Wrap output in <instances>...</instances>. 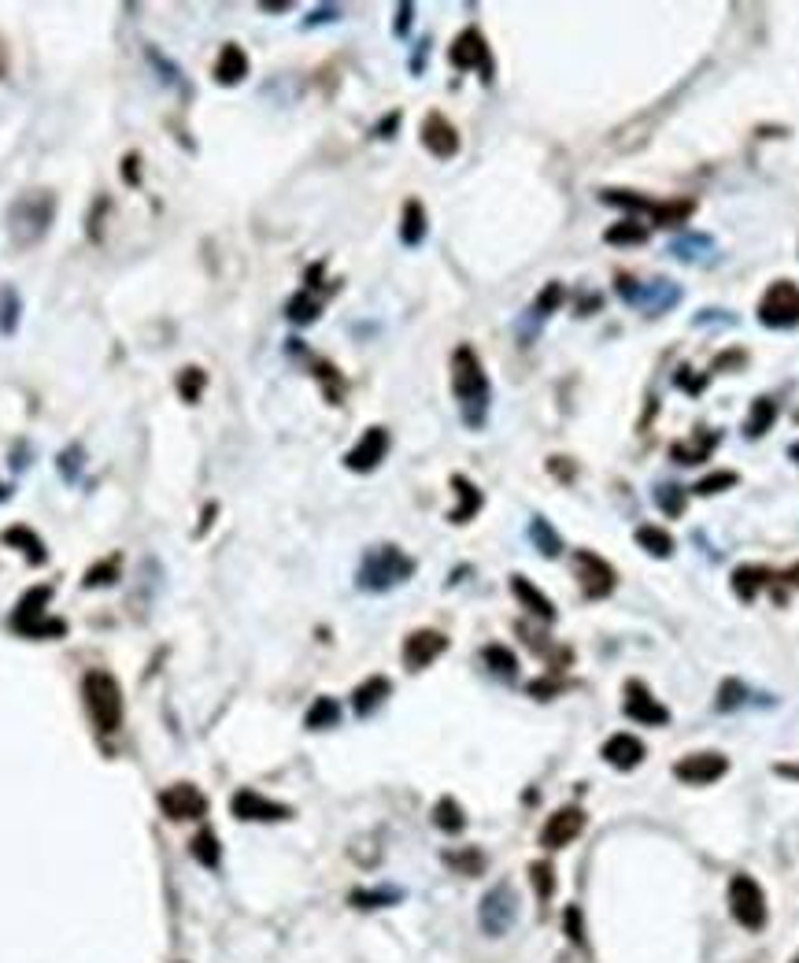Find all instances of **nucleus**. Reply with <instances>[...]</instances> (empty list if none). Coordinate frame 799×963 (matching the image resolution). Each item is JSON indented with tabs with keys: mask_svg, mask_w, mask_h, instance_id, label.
I'll list each match as a JSON object with an SVG mask.
<instances>
[{
	"mask_svg": "<svg viewBox=\"0 0 799 963\" xmlns=\"http://www.w3.org/2000/svg\"><path fill=\"white\" fill-rule=\"evenodd\" d=\"M444 649H448V638L440 630H415L404 641V667L408 671H426Z\"/></svg>",
	"mask_w": 799,
	"mask_h": 963,
	"instance_id": "nucleus-19",
	"label": "nucleus"
},
{
	"mask_svg": "<svg viewBox=\"0 0 799 963\" xmlns=\"http://www.w3.org/2000/svg\"><path fill=\"white\" fill-rule=\"evenodd\" d=\"M729 771V760L722 753H693L673 763V778L684 785H711Z\"/></svg>",
	"mask_w": 799,
	"mask_h": 963,
	"instance_id": "nucleus-15",
	"label": "nucleus"
},
{
	"mask_svg": "<svg viewBox=\"0 0 799 963\" xmlns=\"http://www.w3.org/2000/svg\"><path fill=\"white\" fill-rule=\"evenodd\" d=\"M433 823H437L440 830H448V834H460V830L467 826V815H463V808L455 804L451 797H440L437 808H433Z\"/></svg>",
	"mask_w": 799,
	"mask_h": 963,
	"instance_id": "nucleus-39",
	"label": "nucleus"
},
{
	"mask_svg": "<svg viewBox=\"0 0 799 963\" xmlns=\"http://www.w3.org/2000/svg\"><path fill=\"white\" fill-rule=\"evenodd\" d=\"M422 238H426V208H422V200H408L404 222H400V241L415 249V245H422Z\"/></svg>",
	"mask_w": 799,
	"mask_h": 963,
	"instance_id": "nucleus-27",
	"label": "nucleus"
},
{
	"mask_svg": "<svg viewBox=\"0 0 799 963\" xmlns=\"http://www.w3.org/2000/svg\"><path fill=\"white\" fill-rule=\"evenodd\" d=\"M670 249H673L677 260H696L700 249H711V238H703V234H689V238H677Z\"/></svg>",
	"mask_w": 799,
	"mask_h": 963,
	"instance_id": "nucleus-47",
	"label": "nucleus"
},
{
	"mask_svg": "<svg viewBox=\"0 0 799 963\" xmlns=\"http://www.w3.org/2000/svg\"><path fill=\"white\" fill-rule=\"evenodd\" d=\"M774 771H777V774H784V778H799V767H792V763H777Z\"/></svg>",
	"mask_w": 799,
	"mask_h": 963,
	"instance_id": "nucleus-57",
	"label": "nucleus"
},
{
	"mask_svg": "<svg viewBox=\"0 0 799 963\" xmlns=\"http://www.w3.org/2000/svg\"><path fill=\"white\" fill-rule=\"evenodd\" d=\"M422 145H426V152L430 156H437V159H451L455 152H460V134H455V127L440 116V111H430V116L422 119Z\"/></svg>",
	"mask_w": 799,
	"mask_h": 963,
	"instance_id": "nucleus-18",
	"label": "nucleus"
},
{
	"mask_svg": "<svg viewBox=\"0 0 799 963\" xmlns=\"http://www.w3.org/2000/svg\"><path fill=\"white\" fill-rule=\"evenodd\" d=\"M559 304H562V286H559V282H548L544 293H541L537 304H533V319H548Z\"/></svg>",
	"mask_w": 799,
	"mask_h": 963,
	"instance_id": "nucleus-46",
	"label": "nucleus"
},
{
	"mask_svg": "<svg viewBox=\"0 0 799 963\" xmlns=\"http://www.w3.org/2000/svg\"><path fill=\"white\" fill-rule=\"evenodd\" d=\"M159 808H163L167 819L186 823V819H200V815L207 812V797H204V793H200L197 785L178 782V785H170V789L159 793Z\"/></svg>",
	"mask_w": 799,
	"mask_h": 963,
	"instance_id": "nucleus-14",
	"label": "nucleus"
},
{
	"mask_svg": "<svg viewBox=\"0 0 799 963\" xmlns=\"http://www.w3.org/2000/svg\"><path fill=\"white\" fill-rule=\"evenodd\" d=\"M193 856L204 864V867H218V837L211 834V830H200L197 837H193Z\"/></svg>",
	"mask_w": 799,
	"mask_h": 963,
	"instance_id": "nucleus-40",
	"label": "nucleus"
},
{
	"mask_svg": "<svg viewBox=\"0 0 799 963\" xmlns=\"http://www.w3.org/2000/svg\"><path fill=\"white\" fill-rule=\"evenodd\" d=\"M415 575V559L400 548V545H374L367 548L359 571H356V586L363 593H389L396 586H404Z\"/></svg>",
	"mask_w": 799,
	"mask_h": 963,
	"instance_id": "nucleus-3",
	"label": "nucleus"
},
{
	"mask_svg": "<svg viewBox=\"0 0 799 963\" xmlns=\"http://www.w3.org/2000/svg\"><path fill=\"white\" fill-rule=\"evenodd\" d=\"M5 545H15L19 552H26V559H30V563H45V559H48V552H45V541H41V538H37L30 527H23V523L5 530Z\"/></svg>",
	"mask_w": 799,
	"mask_h": 963,
	"instance_id": "nucleus-28",
	"label": "nucleus"
},
{
	"mask_svg": "<svg viewBox=\"0 0 799 963\" xmlns=\"http://www.w3.org/2000/svg\"><path fill=\"white\" fill-rule=\"evenodd\" d=\"M574 575H578V582H582V593L589 597V600H603V597H611L614 593V568L611 563L603 559V556H596V552H589V548H578L574 552Z\"/></svg>",
	"mask_w": 799,
	"mask_h": 963,
	"instance_id": "nucleus-10",
	"label": "nucleus"
},
{
	"mask_svg": "<svg viewBox=\"0 0 799 963\" xmlns=\"http://www.w3.org/2000/svg\"><path fill=\"white\" fill-rule=\"evenodd\" d=\"M729 912H733V919L740 927L752 930V934H759L766 927V919H770L766 893H763V886L752 875H733L729 878Z\"/></svg>",
	"mask_w": 799,
	"mask_h": 963,
	"instance_id": "nucleus-6",
	"label": "nucleus"
},
{
	"mask_svg": "<svg viewBox=\"0 0 799 963\" xmlns=\"http://www.w3.org/2000/svg\"><path fill=\"white\" fill-rule=\"evenodd\" d=\"M511 593H515L522 604H526V611H533L537 619H544V622H555V604L526 579V575H511Z\"/></svg>",
	"mask_w": 799,
	"mask_h": 963,
	"instance_id": "nucleus-24",
	"label": "nucleus"
},
{
	"mask_svg": "<svg viewBox=\"0 0 799 963\" xmlns=\"http://www.w3.org/2000/svg\"><path fill=\"white\" fill-rule=\"evenodd\" d=\"M23 319V301L15 286H0V337H12Z\"/></svg>",
	"mask_w": 799,
	"mask_h": 963,
	"instance_id": "nucleus-29",
	"label": "nucleus"
},
{
	"mask_svg": "<svg viewBox=\"0 0 799 963\" xmlns=\"http://www.w3.org/2000/svg\"><path fill=\"white\" fill-rule=\"evenodd\" d=\"M389 693H392V682H389V678L370 674L367 682L356 686V693H352V708H356V715H374V712L385 704Z\"/></svg>",
	"mask_w": 799,
	"mask_h": 963,
	"instance_id": "nucleus-23",
	"label": "nucleus"
},
{
	"mask_svg": "<svg viewBox=\"0 0 799 963\" xmlns=\"http://www.w3.org/2000/svg\"><path fill=\"white\" fill-rule=\"evenodd\" d=\"M744 686L736 682V678H729V682H722V690H718V712H733L736 704H744Z\"/></svg>",
	"mask_w": 799,
	"mask_h": 963,
	"instance_id": "nucleus-49",
	"label": "nucleus"
},
{
	"mask_svg": "<svg viewBox=\"0 0 799 963\" xmlns=\"http://www.w3.org/2000/svg\"><path fill=\"white\" fill-rule=\"evenodd\" d=\"M759 323L774 326V330H788L799 323V286L788 278L774 282V286L763 293L759 301Z\"/></svg>",
	"mask_w": 799,
	"mask_h": 963,
	"instance_id": "nucleus-8",
	"label": "nucleus"
},
{
	"mask_svg": "<svg viewBox=\"0 0 799 963\" xmlns=\"http://www.w3.org/2000/svg\"><path fill=\"white\" fill-rule=\"evenodd\" d=\"M792 963H799V956H792Z\"/></svg>",
	"mask_w": 799,
	"mask_h": 963,
	"instance_id": "nucleus-63",
	"label": "nucleus"
},
{
	"mask_svg": "<svg viewBox=\"0 0 799 963\" xmlns=\"http://www.w3.org/2000/svg\"><path fill=\"white\" fill-rule=\"evenodd\" d=\"M134 163H137V156H126V182H130V186L137 182V171H134Z\"/></svg>",
	"mask_w": 799,
	"mask_h": 963,
	"instance_id": "nucleus-58",
	"label": "nucleus"
},
{
	"mask_svg": "<svg viewBox=\"0 0 799 963\" xmlns=\"http://www.w3.org/2000/svg\"><path fill=\"white\" fill-rule=\"evenodd\" d=\"M585 830V812L582 808H559L548 815V823L541 826V845L544 848H562L570 841H578V834Z\"/></svg>",
	"mask_w": 799,
	"mask_h": 963,
	"instance_id": "nucleus-16",
	"label": "nucleus"
},
{
	"mask_svg": "<svg viewBox=\"0 0 799 963\" xmlns=\"http://www.w3.org/2000/svg\"><path fill=\"white\" fill-rule=\"evenodd\" d=\"M781 579H784L788 586H799V563H795V568H788V571H784Z\"/></svg>",
	"mask_w": 799,
	"mask_h": 963,
	"instance_id": "nucleus-59",
	"label": "nucleus"
},
{
	"mask_svg": "<svg viewBox=\"0 0 799 963\" xmlns=\"http://www.w3.org/2000/svg\"><path fill=\"white\" fill-rule=\"evenodd\" d=\"M677 297H681V290L673 286V282L659 278V282H648L644 290L637 286V293H633V301H630V304H637V308H641V312H648V315H662L666 308H673V304H677Z\"/></svg>",
	"mask_w": 799,
	"mask_h": 963,
	"instance_id": "nucleus-21",
	"label": "nucleus"
},
{
	"mask_svg": "<svg viewBox=\"0 0 799 963\" xmlns=\"http://www.w3.org/2000/svg\"><path fill=\"white\" fill-rule=\"evenodd\" d=\"M451 393H455V401H460L463 408V423L467 426H481L485 415H489V378H485V367L478 360V353L470 345H460L451 353Z\"/></svg>",
	"mask_w": 799,
	"mask_h": 963,
	"instance_id": "nucleus-1",
	"label": "nucleus"
},
{
	"mask_svg": "<svg viewBox=\"0 0 799 963\" xmlns=\"http://www.w3.org/2000/svg\"><path fill=\"white\" fill-rule=\"evenodd\" d=\"M411 12H415L411 5H400V8H396V34H400V37H404L408 26H411Z\"/></svg>",
	"mask_w": 799,
	"mask_h": 963,
	"instance_id": "nucleus-54",
	"label": "nucleus"
},
{
	"mask_svg": "<svg viewBox=\"0 0 799 963\" xmlns=\"http://www.w3.org/2000/svg\"><path fill=\"white\" fill-rule=\"evenodd\" d=\"M448 64L455 67V71H481V78L485 82H492V56H489V45H485V37H481V30H463L460 37H455L451 45H448Z\"/></svg>",
	"mask_w": 799,
	"mask_h": 963,
	"instance_id": "nucleus-9",
	"label": "nucleus"
},
{
	"mask_svg": "<svg viewBox=\"0 0 799 963\" xmlns=\"http://www.w3.org/2000/svg\"><path fill=\"white\" fill-rule=\"evenodd\" d=\"M337 15V8H319L311 19H308V26H315V23H326V19H333Z\"/></svg>",
	"mask_w": 799,
	"mask_h": 963,
	"instance_id": "nucleus-55",
	"label": "nucleus"
},
{
	"mask_svg": "<svg viewBox=\"0 0 799 963\" xmlns=\"http://www.w3.org/2000/svg\"><path fill=\"white\" fill-rule=\"evenodd\" d=\"M8 497H12V489H8V486H0V504H5Z\"/></svg>",
	"mask_w": 799,
	"mask_h": 963,
	"instance_id": "nucleus-61",
	"label": "nucleus"
},
{
	"mask_svg": "<svg viewBox=\"0 0 799 963\" xmlns=\"http://www.w3.org/2000/svg\"><path fill=\"white\" fill-rule=\"evenodd\" d=\"M770 582H774V571L755 568V563H748V568H736V571H733V593H736L740 600H755L759 589L770 586Z\"/></svg>",
	"mask_w": 799,
	"mask_h": 963,
	"instance_id": "nucleus-26",
	"label": "nucleus"
},
{
	"mask_svg": "<svg viewBox=\"0 0 799 963\" xmlns=\"http://www.w3.org/2000/svg\"><path fill=\"white\" fill-rule=\"evenodd\" d=\"M481 660H485V667H489L492 674L507 678V682L519 674V656L511 652L507 645H485V649H481Z\"/></svg>",
	"mask_w": 799,
	"mask_h": 963,
	"instance_id": "nucleus-30",
	"label": "nucleus"
},
{
	"mask_svg": "<svg viewBox=\"0 0 799 963\" xmlns=\"http://www.w3.org/2000/svg\"><path fill=\"white\" fill-rule=\"evenodd\" d=\"M315 374L326 382V396H329V405H340V389H345V382H340V374L333 371V364H315Z\"/></svg>",
	"mask_w": 799,
	"mask_h": 963,
	"instance_id": "nucleus-48",
	"label": "nucleus"
},
{
	"mask_svg": "<svg viewBox=\"0 0 799 963\" xmlns=\"http://www.w3.org/2000/svg\"><path fill=\"white\" fill-rule=\"evenodd\" d=\"M389 452V430L385 426H367L363 437L345 452V467L349 471H359V475H370Z\"/></svg>",
	"mask_w": 799,
	"mask_h": 963,
	"instance_id": "nucleus-13",
	"label": "nucleus"
},
{
	"mask_svg": "<svg viewBox=\"0 0 799 963\" xmlns=\"http://www.w3.org/2000/svg\"><path fill=\"white\" fill-rule=\"evenodd\" d=\"M792 456H795V464H799V445H792Z\"/></svg>",
	"mask_w": 799,
	"mask_h": 963,
	"instance_id": "nucleus-62",
	"label": "nucleus"
},
{
	"mask_svg": "<svg viewBox=\"0 0 799 963\" xmlns=\"http://www.w3.org/2000/svg\"><path fill=\"white\" fill-rule=\"evenodd\" d=\"M530 878H533V889H537V900L541 904H548L551 900V893H555V871H551V864H533L530 867Z\"/></svg>",
	"mask_w": 799,
	"mask_h": 963,
	"instance_id": "nucleus-42",
	"label": "nucleus"
},
{
	"mask_svg": "<svg viewBox=\"0 0 799 963\" xmlns=\"http://www.w3.org/2000/svg\"><path fill=\"white\" fill-rule=\"evenodd\" d=\"M622 712H625V719H633L641 726H666L670 722V712L652 697V690L641 682V678H630V682H625Z\"/></svg>",
	"mask_w": 799,
	"mask_h": 963,
	"instance_id": "nucleus-11",
	"label": "nucleus"
},
{
	"mask_svg": "<svg viewBox=\"0 0 799 963\" xmlns=\"http://www.w3.org/2000/svg\"><path fill=\"white\" fill-rule=\"evenodd\" d=\"M392 900H400V889H356L352 893L356 908H385Z\"/></svg>",
	"mask_w": 799,
	"mask_h": 963,
	"instance_id": "nucleus-41",
	"label": "nucleus"
},
{
	"mask_svg": "<svg viewBox=\"0 0 799 963\" xmlns=\"http://www.w3.org/2000/svg\"><path fill=\"white\" fill-rule=\"evenodd\" d=\"M230 808L245 823H281V819L293 815L289 804H278V801L263 797V793H256V789H238L234 801H230Z\"/></svg>",
	"mask_w": 799,
	"mask_h": 963,
	"instance_id": "nucleus-12",
	"label": "nucleus"
},
{
	"mask_svg": "<svg viewBox=\"0 0 799 963\" xmlns=\"http://www.w3.org/2000/svg\"><path fill=\"white\" fill-rule=\"evenodd\" d=\"M340 722V704L333 701V697H319L311 708H308V715H304V726L308 730H329V726H337Z\"/></svg>",
	"mask_w": 799,
	"mask_h": 963,
	"instance_id": "nucleus-33",
	"label": "nucleus"
},
{
	"mask_svg": "<svg viewBox=\"0 0 799 963\" xmlns=\"http://www.w3.org/2000/svg\"><path fill=\"white\" fill-rule=\"evenodd\" d=\"M714 445H718V434L700 426V430H696V437H693L689 445H684V441H677V445L670 448V456H673L677 464H703V460L711 456V448H714Z\"/></svg>",
	"mask_w": 799,
	"mask_h": 963,
	"instance_id": "nucleus-25",
	"label": "nucleus"
},
{
	"mask_svg": "<svg viewBox=\"0 0 799 963\" xmlns=\"http://www.w3.org/2000/svg\"><path fill=\"white\" fill-rule=\"evenodd\" d=\"M603 241L607 245H644L648 241V226L637 222V219H622V222H614L611 231L603 234Z\"/></svg>",
	"mask_w": 799,
	"mask_h": 963,
	"instance_id": "nucleus-32",
	"label": "nucleus"
},
{
	"mask_svg": "<svg viewBox=\"0 0 799 963\" xmlns=\"http://www.w3.org/2000/svg\"><path fill=\"white\" fill-rule=\"evenodd\" d=\"M5 71H8V48H5V41H0V78H5Z\"/></svg>",
	"mask_w": 799,
	"mask_h": 963,
	"instance_id": "nucleus-60",
	"label": "nucleus"
},
{
	"mask_svg": "<svg viewBox=\"0 0 799 963\" xmlns=\"http://www.w3.org/2000/svg\"><path fill=\"white\" fill-rule=\"evenodd\" d=\"M600 756H603L614 771H633V767L644 763L648 749H644V742L637 738V733H625V730H622V733H611V738L603 742Z\"/></svg>",
	"mask_w": 799,
	"mask_h": 963,
	"instance_id": "nucleus-17",
	"label": "nucleus"
},
{
	"mask_svg": "<svg viewBox=\"0 0 799 963\" xmlns=\"http://www.w3.org/2000/svg\"><path fill=\"white\" fill-rule=\"evenodd\" d=\"M82 460H86L82 445H67V448L60 452V460H56V467H60V475H64L67 482H78V475H82Z\"/></svg>",
	"mask_w": 799,
	"mask_h": 963,
	"instance_id": "nucleus-44",
	"label": "nucleus"
},
{
	"mask_svg": "<svg viewBox=\"0 0 799 963\" xmlns=\"http://www.w3.org/2000/svg\"><path fill=\"white\" fill-rule=\"evenodd\" d=\"M562 927H566L570 941H574V945H585V923H582V908H578V904H570V908L562 912Z\"/></svg>",
	"mask_w": 799,
	"mask_h": 963,
	"instance_id": "nucleus-50",
	"label": "nucleus"
},
{
	"mask_svg": "<svg viewBox=\"0 0 799 963\" xmlns=\"http://www.w3.org/2000/svg\"><path fill=\"white\" fill-rule=\"evenodd\" d=\"M530 693L541 697V701H548L551 693H559V682H548V678H541V682H530Z\"/></svg>",
	"mask_w": 799,
	"mask_h": 963,
	"instance_id": "nucleus-53",
	"label": "nucleus"
},
{
	"mask_svg": "<svg viewBox=\"0 0 799 963\" xmlns=\"http://www.w3.org/2000/svg\"><path fill=\"white\" fill-rule=\"evenodd\" d=\"M777 419V401H770V396H759V401L752 405V415L744 423V434L748 437H763Z\"/></svg>",
	"mask_w": 799,
	"mask_h": 963,
	"instance_id": "nucleus-34",
	"label": "nucleus"
},
{
	"mask_svg": "<svg viewBox=\"0 0 799 963\" xmlns=\"http://www.w3.org/2000/svg\"><path fill=\"white\" fill-rule=\"evenodd\" d=\"M82 697H86V712L100 733H116L123 726V690H119L111 671H100V667L89 671L82 678Z\"/></svg>",
	"mask_w": 799,
	"mask_h": 963,
	"instance_id": "nucleus-4",
	"label": "nucleus"
},
{
	"mask_svg": "<svg viewBox=\"0 0 799 963\" xmlns=\"http://www.w3.org/2000/svg\"><path fill=\"white\" fill-rule=\"evenodd\" d=\"M729 486H736V475H733V471H718V475L700 478V482H696V493L711 497V493H722V489H729Z\"/></svg>",
	"mask_w": 799,
	"mask_h": 963,
	"instance_id": "nucleus-51",
	"label": "nucleus"
},
{
	"mask_svg": "<svg viewBox=\"0 0 799 963\" xmlns=\"http://www.w3.org/2000/svg\"><path fill=\"white\" fill-rule=\"evenodd\" d=\"M396 123H400V116H389V119H385V123L378 127V138H392L389 130H396Z\"/></svg>",
	"mask_w": 799,
	"mask_h": 963,
	"instance_id": "nucleus-56",
	"label": "nucleus"
},
{
	"mask_svg": "<svg viewBox=\"0 0 799 963\" xmlns=\"http://www.w3.org/2000/svg\"><path fill=\"white\" fill-rule=\"evenodd\" d=\"M637 545H641L648 556H659V559H666V556L673 552V538H670L662 527H641V530H637Z\"/></svg>",
	"mask_w": 799,
	"mask_h": 963,
	"instance_id": "nucleus-38",
	"label": "nucleus"
},
{
	"mask_svg": "<svg viewBox=\"0 0 799 963\" xmlns=\"http://www.w3.org/2000/svg\"><path fill=\"white\" fill-rule=\"evenodd\" d=\"M451 867H460V871H467V875H478L481 867H485V856L478 853V848H470V853H451V856H444Z\"/></svg>",
	"mask_w": 799,
	"mask_h": 963,
	"instance_id": "nucleus-52",
	"label": "nucleus"
},
{
	"mask_svg": "<svg viewBox=\"0 0 799 963\" xmlns=\"http://www.w3.org/2000/svg\"><path fill=\"white\" fill-rule=\"evenodd\" d=\"M245 75H248V56H245V48L241 45H222V52H218V60H215V82L218 86H238V82H245Z\"/></svg>",
	"mask_w": 799,
	"mask_h": 963,
	"instance_id": "nucleus-22",
	"label": "nucleus"
},
{
	"mask_svg": "<svg viewBox=\"0 0 799 963\" xmlns=\"http://www.w3.org/2000/svg\"><path fill=\"white\" fill-rule=\"evenodd\" d=\"M285 315H289L293 323H300V326H308V323H315L322 315V301L311 290H304V293H297L289 304H285Z\"/></svg>",
	"mask_w": 799,
	"mask_h": 963,
	"instance_id": "nucleus-36",
	"label": "nucleus"
},
{
	"mask_svg": "<svg viewBox=\"0 0 799 963\" xmlns=\"http://www.w3.org/2000/svg\"><path fill=\"white\" fill-rule=\"evenodd\" d=\"M175 385H178V396H182L186 405H197V401H200V393H204V385H207V371L189 364V367L178 371V382H175Z\"/></svg>",
	"mask_w": 799,
	"mask_h": 963,
	"instance_id": "nucleus-37",
	"label": "nucleus"
},
{
	"mask_svg": "<svg viewBox=\"0 0 799 963\" xmlns=\"http://www.w3.org/2000/svg\"><path fill=\"white\" fill-rule=\"evenodd\" d=\"M655 504L662 507V512H666L670 519H677V516L684 512V489H681V486H659V489H655Z\"/></svg>",
	"mask_w": 799,
	"mask_h": 963,
	"instance_id": "nucleus-43",
	"label": "nucleus"
},
{
	"mask_svg": "<svg viewBox=\"0 0 799 963\" xmlns=\"http://www.w3.org/2000/svg\"><path fill=\"white\" fill-rule=\"evenodd\" d=\"M52 597V586H34L23 593V600L15 604L12 611V627L23 634V638H64L67 627L60 619H48L45 615V604Z\"/></svg>",
	"mask_w": 799,
	"mask_h": 963,
	"instance_id": "nucleus-5",
	"label": "nucleus"
},
{
	"mask_svg": "<svg viewBox=\"0 0 799 963\" xmlns=\"http://www.w3.org/2000/svg\"><path fill=\"white\" fill-rule=\"evenodd\" d=\"M451 489H455V497H460V504H455L451 512H448V519H451L455 527H463V523H470V519L481 512L485 497H481V489H478L467 475H451Z\"/></svg>",
	"mask_w": 799,
	"mask_h": 963,
	"instance_id": "nucleus-20",
	"label": "nucleus"
},
{
	"mask_svg": "<svg viewBox=\"0 0 799 963\" xmlns=\"http://www.w3.org/2000/svg\"><path fill=\"white\" fill-rule=\"evenodd\" d=\"M52 219H56V197L48 190H30V193L15 197L12 208H8L12 245L15 249H34L52 231Z\"/></svg>",
	"mask_w": 799,
	"mask_h": 963,
	"instance_id": "nucleus-2",
	"label": "nucleus"
},
{
	"mask_svg": "<svg viewBox=\"0 0 799 963\" xmlns=\"http://www.w3.org/2000/svg\"><path fill=\"white\" fill-rule=\"evenodd\" d=\"M693 208H696L693 200H655L648 215H652L655 226H681L684 219L693 215Z\"/></svg>",
	"mask_w": 799,
	"mask_h": 963,
	"instance_id": "nucleus-31",
	"label": "nucleus"
},
{
	"mask_svg": "<svg viewBox=\"0 0 799 963\" xmlns=\"http://www.w3.org/2000/svg\"><path fill=\"white\" fill-rule=\"evenodd\" d=\"M515 919H519V893L511 889V882L492 886L481 896V904H478V923H481V930L489 937H503L511 927H515Z\"/></svg>",
	"mask_w": 799,
	"mask_h": 963,
	"instance_id": "nucleus-7",
	"label": "nucleus"
},
{
	"mask_svg": "<svg viewBox=\"0 0 799 963\" xmlns=\"http://www.w3.org/2000/svg\"><path fill=\"white\" fill-rule=\"evenodd\" d=\"M119 579V556L116 559H100L86 571V586H111Z\"/></svg>",
	"mask_w": 799,
	"mask_h": 963,
	"instance_id": "nucleus-45",
	"label": "nucleus"
},
{
	"mask_svg": "<svg viewBox=\"0 0 799 963\" xmlns=\"http://www.w3.org/2000/svg\"><path fill=\"white\" fill-rule=\"evenodd\" d=\"M530 541L541 548V556H548V559H555L559 552H562V541H559V534L551 530V523L544 519V516H533V523H530Z\"/></svg>",
	"mask_w": 799,
	"mask_h": 963,
	"instance_id": "nucleus-35",
	"label": "nucleus"
}]
</instances>
